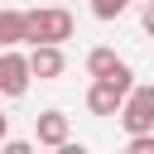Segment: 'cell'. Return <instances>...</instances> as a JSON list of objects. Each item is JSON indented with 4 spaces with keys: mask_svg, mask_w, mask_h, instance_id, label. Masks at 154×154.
I'll use <instances>...</instances> for the list:
<instances>
[{
    "mask_svg": "<svg viewBox=\"0 0 154 154\" xmlns=\"http://www.w3.org/2000/svg\"><path fill=\"white\" fill-rule=\"evenodd\" d=\"M72 10L67 5H43V10H24V43H67L72 38Z\"/></svg>",
    "mask_w": 154,
    "mask_h": 154,
    "instance_id": "obj_1",
    "label": "cell"
},
{
    "mask_svg": "<svg viewBox=\"0 0 154 154\" xmlns=\"http://www.w3.org/2000/svg\"><path fill=\"white\" fill-rule=\"evenodd\" d=\"M120 125L125 135H140V130H154V87H130L120 96Z\"/></svg>",
    "mask_w": 154,
    "mask_h": 154,
    "instance_id": "obj_2",
    "label": "cell"
},
{
    "mask_svg": "<svg viewBox=\"0 0 154 154\" xmlns=\"http://www.w3.org/2000/svg\"><path fill=\"white\" fill-rule=\"evenodd\" d=\"M24 63H29V77H38V82H58V77L67 72L63 43H34V48L24 53Z\"/></svg>",
    "mask_w": 154,
    "mask_h": 154,
    "instance_id": "obj_3",
    "label": "cell"
},
{
    "mask_svg": "<svg viewBox=\"0 0 154 154\" xmlns=\"http://www.w3.org/2000/svg\"><path fill=\"white\" fill-rule=\"evenodd\" d=\"M29 63L19 48H0V96H24L29 91Z\"/></svg>",
    "mask_w": 154,
    "mask_h": 154,
    "instance_id": "obj_4",
    "label": "cell"
},
{
    "mask_svg": "<svg viewBox=\"0 0 154 154\" xmlns=\"http://www.w3.org/2000/svg\"><path fill=\"white\" fill-rule=\"evenodd\" d=\"M34 140L48 144V149H58L63 140H72V120H67L63 111H38V116H34Z\"/></svg>",
    "mask_w": 154,
    "mask_h": 154,
    "instance_id": "obj_5",
    "label": "cell"
},
{
    "mask_svg": "<svg viewBox=\"0 0 154 154\" xmlns=\"http://www.w3.org/2000/svg\"><path fill=\"white\" fill-rule=\"evenodd\" d=\"M120 87L116 82H106V77H91V87H87V111L91 116H116L120 111Z\"/></svg>",
    "mask_w": 154,
    "mask_h": 154,
    "instance_id": "obj_6",
    "label": "cell"
},
{
    "mask_svg": "<svg viewBox=\"0 0 154 154\" xmlns=\"http://www.w3.org/2000/svg\"><path fill=\"white\" fill-rule=\"evenodd\" d=\"M24 43V10H0V48Z\"/></svg>",
    "mask_w": 154,
    "mask_h": 154,
    "instance_id": "obj_7",
    "label": "cell"
},
{
    "mask_svg": "<svg viewBox=\"0 0 154 154\" xmlns=\"http://www.w3.org/2000/svg\"><path fill=\"white\" fill-rule=\"evenodd\" d=\"M116 63H120L116 48H91V53H87V77H106Z\"/></svg>",
    "mask_w": 154,
    "mask_h": 154,
    "instance_id": "obj_8",
    "label": "cell"
},
{
    "mask_svg": "<svg viewBox=\"0 0 154 154\" xmlns=\"http://www.w3.org/2000/svg\"><path fill=\"white\" fill-rule=\"evenodd\" d=\"M87 5H91V14H96V19H106V24H111V19H120V14L130 10V0H87Z\"/></svg>",
    "mask_w": 154,
    "mask_h": 154,
    "instance_id": "obj_9",
    "label": "cell"
},
{
    "mask_svg": "<svg viewBox=\"0 0 154 154\" xmlns=\"http://www.w3.org/2000/svg\"><path fill=\"white\" fill-rule=\"evenodd\" d=\"M125 154H154V130H140V135H130Z\"/></svg>",
    "mask_w": 154,
    "mask_h": 154,
    "instance_id": "obj_10",
    "label": "cell"
},
{
    "mask_svg": "<svg viewBox=\"0 0 154 154\" xmlns=\"http://www.w3.org/2000/svg\"><path fill=\"white\" fill-rule=\"evenodd\" d=\"M0 149H5V154H29V140H10V135H5Z\"/></svg>",
    "mask_w": 154,
    "mask_h": 154,
    "instance_id": "obj_11",
    "label": "cell"
},
{
    "mask_svg": "<svg viewBox=\"0 0 154 154\" xmlns=\"http://www.w3.org/2000/svg\"><path fill=\"white\" fill-rule=\"evenodd\" d=\"M5 135H10V116L0 111V140H5Z\"/></svg>",
    "mask_w": 154,
    "mask_h": 154,
    "instance_id": "obj_12",
    "label": "cell"
}]
</instances>
